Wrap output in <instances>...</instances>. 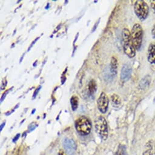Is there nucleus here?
Returning a JSON list of instances; mask_svg holds the SVG:
<instances>
[{"mask_svg":"<svg viewBox=\"0 0 155 155\" xmlns=\"http://www.w3.org/2000/svg\"><path fill=\"white\" fill-rule=\"evenodd\" d=\"M122 40L123 49L125 54L129 58H133L136 55V49L133 44L131 32L127 28H124L122 31Z\"/></svg>","mask_w":155,"mask_h":155,"instance_id":"obj_1","label":"nucleus"},{"mask_svg":"<svg viewBox=\"0 0 155 155\" xmlns=\"http://www.w3.org/2000/svg\"><path fill=\"white\" fill-rule=\"evenodd\" d=\"M75 128L81 135L87 136L91 133L92 124L88 118L85 116H82L76 119Z\"/></svg>","mask_w":155,"mask_h":155,"instance_id":"obj_2","label":"nucleus"},{"mask_svg":"<svg viewBox=\"0 0 155 155\" xmlns=\"http://www.w3.org/2000/svg\"><path fill=\"white\" fill-rule=\"evenodd\" d=\"M94 126L100 138L104 141L107 140L108 137V127L106 119L102 116L97 117L94 121Z\"/></svg>","mask_w":155,"mask_h":155,"instance_id":"obj_3","label":"nucleus"},{"mask_svg":"<svg viewBox=\"0 0 155 155\" xmlns=\"http://www.w3.org/2000/svg\"><path fill=\"white\" fill-rule=\"evenodd\" d=\"M143 29L140 25L135 24L131 31V38L136 50H139L142 46L143 40Z\"/></svg>","mask_w":155,"mask_h":155,"instance_id":"obj_4","label":"nucleus"},{"mask_svg":"<svg viewBox=\"0 0 155 155\" xmlns=\"http://www.w3.org/2000/svg\"><path fill=\"white\" fill-rule=\"evenodd\" d=\"M134 11L136 16L140 21L145 20L149 14V7L142 0H137L135 2Z\"/></svg>","mask_w":155,"mask_h":155,"instance_id":"obj_5","label":"nucleus"},{"mask_svg":"<svg viewBox=\"0 0 155 155\" xmlns=\"http://www.w3.org/2000/svg\"><path fill=\"white\" fill-rule=\"evenodd\" d=\"M109 99L105 93H102L97 99V108L102 114L107 113L108 109Z\"/></svg>","mask_w":155,"mask_h":155,"instance_id":"obj_6","label":"nucleus"},{"mask_svg":"<svg viewBox=\"0 0 155 155\" xmlns=\"http://www.w3.org/2000/svg\"><path fill=\"white\" fill-rule=\"evenodd\" d=\"M63 147L68 155H73L77 150V144L75 141L69 138H64L63 140Z\"/></svg>","mask_w":155,"mask_h":155,"instance_id":"obj_7","label":"nucleus"},{"mask_svg":"<svg viewBox=\"0 0 155 155\" xmlns=\"http://www.w3.org/2000/svg\"><path fill=\"white\" fill-rule=\"evenodd\" d=\"M132 69L130 64H124L120 72V80L123 82L128 81L131 75Z\"/></svg>","mask_w":155,"mask_h":155,"instance_id":"obj_8","label":"nucleus"},{"mask_svg":"<svg viewBox=\"0 0 155 155\" xmlns=\"http://www.w3.org/2000/svg\"><path fill=\"white\" fill-rule=\"evenodd\" d=\"M147 60L150 63L155 64V44L154 43H151L148 46Z\"/></svg>","mask_w":155,"mask_h":155,"instance_id":"obj_9","label":"nucleus"},{"mask_svg":"<svg viewBox=\"0 0 155 155\" xmlns=\"http://www.w3.org/2000/svg\"><path fill=\"white\" fill-rule=\"evenodd\" d=\"M154 153V142L152 139H150L145 143L142 155H153Z\"/></svg>","mask_w":155,"mask_h":155,"instance_id":"obj_10","label":"nucleus"},{"mask_svg":"<svg viewBox=\"0 0 155 155\" xmlns=\"http://www.w3.org/2000/svg\"><path fill=\"white\" fill-rule=\"evenodd\" d=\"M150 83H151V77H150V75H146L143 77V78L139 82V88H140L142 90L146 89V88H148V87L150 85Z\"/></svg>","mask_w":155,"mask_h":155,"instance_id":"obj_11","label":"nucleus"},{"mask_svg":"<svg viewBox=\"0 0 155 155\" xmlns=\"http://www.w3.org/2000/svg\"><path fill=\"white\" fill-rule=\"evenodd\" d=\"M118 68L117 59L115 57H112L110 63V72L113 76H115L117 74Z\"/></svg>","mask_w":155,"mask_h":155,"instance_id":"obj_12","label":"nucleus"},{"mask_svg":"<svg viewBox=\"0 0 155 155\" xmlns=\"http://www.w3.org/2000/svg\"><path fill=\"white\" fill-rule=\"evenodd\" d=\"M79 98L77 96H72L71 98L70 102H71V108L73 111H75L77 110V108H78L79 105Z\"/></svg>","mask_w":155,"mask_h":155,"instance_id":"obj_13","label":"nucleus"},{"mask_svg":"<svg viewBox=\"0 0 155 155\" xmlns=\"http://www.w3.org/2000/svg\"><path fill=\"white\" fill-rule=\"evenodd\" d=\"M111 101L114 107H119L121 105V99L117 94H113L111 96Z\"/></svg>","mask_w":155,"mask_h":155,"instance_id":"obj_14","label":"nucleus"},{"mask_svg":"<svg viewBox=\"0 0 155 155\" xmlns=\"http://www.w3.org/2000/svg\"><path fill=\"white\" fill-rule=\"evenodd\" d=\"M114 155H128L126 146L123 144H120Z\"/></svg>","mask_w":155,"mask_h":155,"instance_id":"obj_15","label":"nucleus"},{"mask_svg":"<svg viewBox=\"0 0 155 155\" xmlns=\"http://www.w3.org/2000/svg\"><path fill=\"white\" fill-rule=\"evenodd\" d=\"M97 90V84L94 80H91L88 84V91L90 94H93Z\"/></svg>","mask_w":155,"mask_h":155,"instance_id":"obj_16","label":"nucleus"},{"mask_svg":"<svg viewBox=\"0 0 155 155\" xmlns=\"http://www.w3.org/2000/svg\"><path fill=\"white\" fill-rule=\"evenodd\" d=\"M38 126V125L36 122H32L28 127V131L30 133V132L34 131Z\"/></svg>","mask_w":155,"mask_h":155,"instance_id":"obj_17","label":"nucleus"},{"mask_svg":"<svg viewBox=\"0 0 155 155\" xmlns=\"http://www.w3.org/2000/svg\"><path fill=\"white\" fill-rule=\"evenodd\" d=\"M150 6L152 11L155 14V0H154V1H150Z\"/></svg>","mask_w":155,"mask_h":155,"instance_id":"obj_18","label":"nucleus"},{"mask_svg":"<svg viewBox=\"0 0 155 155\" xmlns=\"http://www.w3.org/2000/svg\"><path fill=\"white\" fill-rule=\"evenodd\" d=\"M40 89H41V86H39V87L37 88L35 90V92H34V95H33V98H34V99L36 97V96H37V95L38 94V93L39 91L40 90Z\"/></svg>","mask_w":155,"mask_h":155,"instance_id":"obj_19","label":"nucleus"},{"mask_svg":"<svg viewBox=\"0 0 155 155\" xmlns=\"http://www.w3.org/2000/svg\"><path fill=\"white\" fill-rule=\"evenodd\" d=\"M20 133L17 134L16 136L14 137V139H13V140H12V142H13L14 143H16L17 141V140H18V139L20 138Z\"/></svg>","mask_w":155,"mask_h":155,"instance_id":"obj_20","label":"nucleus"},{"mask_svg":"<svg viewBox=\"0 0 155 155\" xmlns=\"http://www.w3.org/2000/svg\"><path fill=\"white\" fill-rule=\"evenodd\" d=\"M151 35H152V37H153V39H154V40H155V25L152 28Z\"/></svg>","mask_w":155,"mask_h":155,"instance_id":"obj_21","label":"nucleus"},{"mask_svg":"<svg viewBox=\"0 0 155 155\" xmlns=\"http://www.w3.org/2000/svg\"><path fill=\"white\" fill-rule=\"evenodd\" d=\"M38 39H39V37H37V38H36V39H35V40H34L33 42H32V43L31 45V46H30V47H29V48L28 51H29V50H30V49L32 48V46H33V45L35 44V42L37 41V40H38Z\"/></svg>","mask_w":155,"mask_h":155,"instance_id":"obj_22","label":"nucleus"},{"mask_svg":"<svg viewBox=\"0 0 155 155\" xmlns=\"http://www.w3.org/2000/svg\"><path fill=\"white\" fill-rule=\"evenodd\" d=\"M99 21H100V19L98 20V21H97V24H95V25H94V26L93 27V30H92V32H94V31L96 29V28H97V25H99Z\"/></svg>","mask_w":155,"mask_h":155,"instance_id":"obj_23","label":"nucleus"},{"mask_svg":"<svg viewBox=\"0 0 155 155\" xmlns=\"http://www.w3.org/2000/svg\"><path fill=\"white\" fill-rule=\"evenodd\" d=\"M58 155H67V154H66V153L64 151L60 150L59 151V152H58Z\"/></svg>","mask_w":155,"mask_h":155,"instance_id":"obj_24","label":"nucleus"},{"mask_svg":"<svg viewBox=\"0 0 155 155\" xmlns=\"http://www.w3.org/2000/svg\"><path fill=\"white\" fill-rule=\"evenodd\" d=\"M5 125H6V122H3V123L2 124V125H1V128H0V131H2L3 130V127H5Z\"/></svg>","mask_w":155,"mask_h":155,"instance_id":"obj_25","label":"nucleus"},{"mask_svg":"<svg viewBox=\"0 0 155 155\" xmlns=\"http://www.w3.org/2000/svg\"><path fill=\"white\" fill-rule=\"evenodd\" d=\"M8 92H9V90H8V91H7V92H6V93H5V94H3V96H2V99H1V102H3V99H5V97H6V94H8Z\"/></svg>","mask_w":155,"mask_h":155,"instance_id":"obj_26","label":"nucleus"},{"mask_svg":"<svg viewBox=\"0 0 155 155\" xmlns=\"http://www.w3.org/2000/svg\"><path fill=\"white\" fill-rule=\"evenodd\" d=\"M49 3H48V5H46V6L45 9H49Z\"/></svg>","mask_w":155,"mask_h":155,"instance_id":"obj_27","label":"nucleus"},{"mask_svg":"<svg viewBox=\"0 0 155 155\" xmlns=\"http://www.w3.org/2000/svg\"><path fill=\"white\" fill-rule=\"evenodd\" d=\"M154 154H155V141L154 142Z\"/></svg>","mask_w":155,"mask_h":155,"instance_id":"obj_28","label":"nucleus"},{"mask_svg":"<svg viewBox=\"0 0 155 155\" xmlns=\"http://www.w3.org/2000/svg\"><path fill=\"white\" fill-rule=\"evenodd\" d=\"M35 109H34V110H32L31 114H34V113H35Z\"/></svg>","mask_w":155,"mask_h":155,"instance_id":"obj_29","label":"nucleus"}]
</instances>
